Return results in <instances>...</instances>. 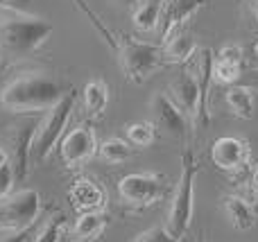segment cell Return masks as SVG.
<instances>
[{"label":"cell","mask_w":258,"mask_h":242,"mask_svg":"<svg viewBox=\"0 0 258 242\" xmlns=\"http://www.w3.org/2000/svg\"><path fill=\"white\" fill-rule=\"evenodd\" d=\"M200 166L190 149H183L181 154V175H179L177 188H174L172 202L168 211V233L172 238H183L186 231L190 229L192 222V202H195V179Z\"/></svg>","instance_id":"obj_3"},{"label":"cell","mask_w":258,"mask_h":242,"mask_svg":"<svg viewBox=\"0 0 258 242\" xmlns=\"http://www.w3.org/2000/svg\"><path fill=\"white\" fill-rule=\"evenodd\" d=\"M165 0H138L136 9L132 14L134 27L141 32H154L161 25Z\"/></svg>","instance_id":"obj_19"},{"label":"cell","mask_w":258,"mask_h":242,"mask_svg":"<svg viewBox=\"0 0 258 242\" xmlns=\"http://www.w3.org/2000/svg\"><path fill=\"white\" fill-rule=\"evenodd\" d=\"M71 86L59 82L50 72H23L0 91V104L12 113L36 116L39 111H48L68 93Z\"/></svg>","instance_id":"obj_1"},{"label":"cell","mask_w":258,"mask_h":242,"mask_svg":"<svg viewBox=\"0 0 258 242\" xmlns=\"http://www.w3.org/2000/svg\"><path fill=\"white\" fill-rule=\"evenodd\" d=\"M195 52V39L188 32H174L161 45V61L163 63H183Z\"/></svg>","instance_id":"obj_17"},{"label":"cell","mask_w":258,"mask_h":242,"mask_svg":"<svg viewBox=\"0 0 258 242\" xmlns=\"http://www.w3.org/2000/svg\"><path fill=\"white\" fill-rule=\"evenodd\" d=\"M0 59H3V57H0Z\"/></svg>","instance_id":"obj_37"},{"label":"cell","mask_w":258,"mask_h":242,"mask_svg":"<svg viewBox=\"0 0 258 242\" xmlns=\"http://www.w3.org/2000/svg\"><path fill=\"white\" fill-rule=\"evenodd\" d=\"M242 75V63L222 61V59H213V77L215 82L227 86H236Z\"/></svg>","instance_id":"obj_25"},{"label":"cell","mask_w":258,"mask_h":242,"mask_svg":"<svg viewBox=\"0 0 258 242\" xmlns=\"http://www.w3.org/2000/svg\"><path fill=\"white\" fill-rule=\"evenodd\" d=\"M254 54H256V57H258V43L254 45Z\"/></svg>","instance_id":"obj_35"},{"label":"cell","mask_w":258,"mask_h":242,"mask_svg":"<svg viewBox=\"0 0 258 242\" xmlns=\"http://www.w3.org/2000/svg\"><path fill=\"white\" fill-rule=\"evenodd\" d=\"M82 100H84V109L91 116H100L109 104V86L104 79H89L82 91Z\"/></svg>","instance_id":"obj_21"},{"label":"cell","mask_w":258,"mask_h":242,"mask_svg":"<svg viewBox=\"0 0 258 242\" xmlns=\"http://www.w3.org/2000/svg\"><path fill=\"white\" fill-rule=\"evenodd\" d=\"M66 197L77 215H82V213H100L104 211V204H107L104 188L98 181L89 179V177H80V179L73 181Z\"/></svg>","instance_id":"obj_12"},{"label":"cell","mask_w":258,"mask_h":242,"mask_svg":"<svg viewBox=\"0 0 258 242\" xmlns=\"http://www.w3.org/2000/svg\"><path fill=\"white\" fill-rule=\"evenodd\" d=\"M100 156L107 163H125L132 156V147L120 138H109L100 145Z\"/></svg>","instance_id":"obj_24"},{"label":"cell","mask_w":258,"mask_h":242,"mask_svg":"<svg viewBox=\"0 0 258 242\" xmlns=\"http://www.w3.org/2000/svg\"><path fill=\"white\" fill-rule=\"evenodd\" d=\"M168 190L165 186V177L159 172H134L118 181V195H120L122 204L129 208H147L161 202Z\"/></svg>","instance_id":"obj_7"},{"label":"cell","mask_w":258,"mask_h":242,"mask_svg":"<svg viewBox=\"0 0 258 242\" xmlns=\"http://www.w3.org/2000/svg\"><path fill=\"white\" fill-rule=\"evenodd\" d=\"M249 143L238 136H222L211 147V161L218 170L233 172L242 170L249 163Z\"/></svg>","instance_id":"obj_11"},{"label":"cell","mask_w":258,"mask_h":242,"mask_svg":"<svg viewBox=\"0 0 258 242\" xmlns=\"http://www.w3.org/2000/svg\"><path fill=\"white\" fill-rule=\"evenodd\" d=\"M251 12H254V16H256V21H258V3L251 5Z\"/></svg>","instance_id":"obj_34"},{"label":"cell","mask_w":258,"mask_h":242,"mask_svg":"<svg viewBox=\"0 0 258 242\" xmlns=\"http://www.w3.org/2000/svg\"><path fill=\"white\" fill-rule=\"evenodd\" d=\"M0 242H27V231H16V233H5Z\"/></svg>","instance_id":"obj_30"},{"label":"cell","mask_w":258,"mask_h":242,"mask_svg":"<svg viewBox=\"0 0 258 242\" xmlns=\"http://www.w3.org/2000/svg\"><path fill=\"white\" fill-rule=\"evenodd\" d=\"M238 86H245L249 91H258V70H242L240 79H238Z\"/></svg>","instance_id":"obj_29"},{"label":"cell","mask_w":258,"mask_h":242,"mask_svg":"<svg viewBox=\"0 0 258 242\" xmlns=\"http://www.w3.org/2000/svg\"><path fill=\"white\" fill-rule=\"evenodd\" d=\"M127 131V140L129 145H134V147H150L152 143H154L156 138V129L152 122H129V125L125 127Z\"/></svg>","instance_id":"obj_22"},{"label":"cell","mask_w":258,"mask_h":242,"mask_svg":"<svg viewBox=\"0 0 258 242\" xmlns=\"http://www.w3.org/2000/svg\"><path fill=\"white\" fill-rule=\"evenodd\" d=\"M170 93L172 95H168V98L177 104V109L183 116L197 118V113H200V86L190 72H179L177 79L170 84Z\"/></svg>","instance_id":"obj_13"},{"label":"cell","mask_w":258,"mask_h":242,"mask_svg":"<svg viewBox=\"0 0 258 242\" xmlns=\"http://www.w3.org/2000/svg\"><path fill=\"white\" fill-rule=\"evenodd\" d=\"M204 3L206 0H168L163 5V16H161V25H159L161 41H165L170 34H174L183 25V21H188L197 9L204 7Z\"/></svg>","instance_id":"obj_14"},{"label":"cell","mask_w":258,"mask_h":242,"mask_svg":"<svg viewBox=\"0 0 258 242\" xmlns=\"http://www.w3.org/2000/svg\"><path fill=\"white\" fill-rule=\"evenodd\" d=\"M134 242H186L183 238H172L165 226H152V229L138 233Z\"/></svg>","instance_id":"obj_26"},{"label":"cell","mask_w":258,"mask_h":242,"mask_svg":"<svg viewBox=\"0 0 258 242\" xmlns=\"http://www.w3.org/2000/svg\"><path fill=\"white\" fill-rule=\"evenodd\" d=\"M39 116H25L21 120L12 122L5 131V154H7V163L12 166L16 184L25 181L27 172H30V158H32V140L39 129Z\"/></svg>","instance_id":"obj_5"},{"label":"cell","mask_w":258,"mask_h":242,"mask_svg":"<svg viewBox=\"0 0 258 242\" xmlns=\"http://www.w3.org/2000/svg\"><path fill=\"white\" fill-rule=\"evenodd\" d=\"M118 54H120V66L125 70L127 79L136 82V84H143L163 63L161 61V45L136 41L129 39V36L122 39Z\"/></svg>","instance_id":"obj_8"},{"label":"cell","mask_w":258,"mask_h":242,"mask_svg":"<svg viewBox=\"0 0 258 242\" xmlns=\"http://www.w3.org/2000/svg\"><path fill=\"white\" fill-rule=\"evenodd\" d=\"M218 59L231 61V63H242V48L240 45H224V48L218 52Z\"/></svg>","instance_id":"obj_28"},{"label":"cell","mask_w":258,"mask_h":242,"mask_svg":"<svg viewBox=\"0 0 258 242\" xmlns=\"http://www.w3.org/2000/svg\"><path fill=\"white\" fill-rule=\"evenodd\" d=\"M109 215L104 211L100 213H82L77 215L75 224L71 229V242H93L104 233L109 226Z\"/></svg>","instance_id":"obj_16"},{"label":"cell","mask_w":258,"mask_h":242,"mask_svg":"<svg viewBox=\"0 0 258 242\" xmlns=\"http://www.w3.org/2000/svg\"><path fill=\"white\" fill-rule=\"evenodd\" d=\"M14 184H16V177H14V170L9 163H5L3 168H0V197H7L9 193H12Z\"/></svg>","instance_id":"obj_27"},{"label":"cell","mask_w":258,"mask_h":242,"mask_svg":"<svg viewBox=\"0 0 258 242\" xmlns=\"http://www.w3.org/2000/svg\"><path fill=\"white\" fill-rule=\"evenodd\" d=\"M200 86V113H197V125H206L209 118V84L213 79V52L211 50H200L197 57V75H192Z\"/></svg>","instance_id":"obj_15"},{"label":"cell","mask_w":258,"mask_h":242,"mask_svg":"<svg viewBox=\"0 0 258 242\" xmlns=\"http://www.w3.org/2000/svg\"><path fill=\"white\" fill-rule=\"evenodd\" d=\"M152 125L154 129L163 131L170 138L183 140L188 134V118L177 109V104L168 98V93H154L150 102Z\"/></svg>","instance_id":"obj_9"},{"label":"cell","mask_w":258,"mask_h":242,"mask_svg":"<svg viewBox=\"0 0 258 242\" xmlns=\"http://www.w3.org/2000/svg\"><path fill=\"white\" fill-rule=\"evenodd\" d=\"M50 21L7 9L0 16V57H7L9 61H23L32 57L50 39Z\"/></svg>","instance_id":"obj_2"},{"label":"cell","mask_w":258,"mask_h":242,"mask_svg":"<svg viewBox=\"0 0 258 242\" xmlns=\"http://www.w3.org/2000/svg\"><path fill=\"white\" fill-rule=\"evenodd\" d=\"M254 3H258V0H254Z\"/></svg>","instance_id":"obj_36"},{"label":"cell","mask_w":258,"mask_h":242,"mask_svg":"<svg viewBox=\"0 0 258 242\" xmlns=\"http://www.w3.org/2000/svg\"><path fill=\"white\" fill-rule=\"evenodd\" d=\"M251 184H254V195H256V217H258V168H256V172H254V177H251Z\"/></svg>","instance_id":"obj_31"},{"label":"cell","mask_w":258,"mask_h":242,"mask_svg":"<svg viewBox=\"0 0 258 242\" xmlns=\"http://www.w3.org/2000/svg\"><path fill=\"white\" fill-rule=\"evenodd\" d=\"M95 131L91 125H80L59 140V154L68 168H82L95 154Z\"/></svg>","instance_id":"obj_10"},{"label":"cell","mask_w":258,"mask_h":242,"mask_svg":"<svg viewBox=\"0 0 258 242\" xmlns=\"http://www.w3.org/2000/svg\"><path fill=\"white\" fill-rule=\"evenodd\" d=\"M63 229H66V217H63V213H52V215L45 217V222L41 224L34 242H61Z\"/></svg>","instance_id":"obj_23"},{"label":"cell","mask_w":258,"mask_h":242,"mask_svg":"<svg viewBox=\"0 0 258 242\" xmlns=\"http://www.w3.org/2000/svg\"><path fill=\"white\" fill-rule=\"evenodd\" d=\"M75 104H77V91L71 86L68 93L54 107H50L45 111V116H41L39 129H36L34 140H32V158H34V163H43L50 156L52 147H57V143L63 136V129H66L73 111H75Z\"/></svg>","instance_id":"obj_4"},{"label":"cell","mask_w":258,"mask_h":242,"mask_svg":"<svg viewBox=\"0 0 258 242\" xmlns=\"http://www.w3.org/2000/svg\"><path fill=\"white\" fill-rule=\"evenodd\" d=\"M224 211H227L229 222L233 224L236 231H249L256 224V211L249 202H245L242 197L229 195L224 197Z\"/></svg>","instance_id":"obj_18"},{"label":"cell","mask_w":258,"mask_h":242,"mask_svg":"<svg viewBox=\"0 0 258 242\" xmlns=\"http://www.w3.org/2000/svg\"><path fill=\"white\" fill-rule=\"evenodd\" d=\"M227 107L231 109V113L240 120H251L254 118V91L245 89V86H229L227 89Z\"/></svg>","instance_id":"obj_20"},{"label":"cell","mask_w":258,"mask_h":242,"mask_svg":"<svg viewBox=\"0 0 258 242\" xmlns=\"http://www.w3.org/2000/svg\"><path fill=\"white\" fill-rule=\"evenodd\" d=\"M5 163H7V154H5V149L0 147V168H3Z\"/></svg>","instance_id":"obj_33"},{"label":"cell","mask_w":258,"mask_h":242,"mask_svg":"<svg viewBox=\"0 0 258 242\" xmlns=\"http://www.w3.org/2000/svg\"><path fill=\"white\" fill-rule=\"evenodd\" d=\"M118 3H120L122 7H134V5H138V0H118Z\"/></svg>","instance_id":"obj_32"},{"label":"cell","mask_w":258,"mask_h":242,"mask_svg":"<svg viewBox=\"0 0 258 242\" xmlns=\"http://www.w3.org/2000/svg\"><path fill=\"white\" fill-rule=\"evenodd\" d=\"M41 215V195L32 188L0 197V231H27Z\"/></svg>","instance_id":"obj_6"}]
</instances>
